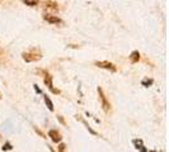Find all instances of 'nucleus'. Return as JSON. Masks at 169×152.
<instances>
[{
    "label": "nucleus",
    "instance_id": "f8f14e48",
    "mask_svg": "<svg viewBox=\"0 0 169 152\" xmlns=\"http://www.w3.org/2000/svg\"><path fill=\"white\" fill-rule=\"evenodd\" d=\"M12 148H13V147H12V145H10L9 142H7V143L4 145V147H3V150H4V151H10Z\"/></svg>",
    "mask_w": 169,
    "mask_h": 152
},
{
    "label": "nucleus",
    "instance_id": "20e7f679",
    "mask_svg": "<svg viewBox=\"0 0 169 152\" xmlns=\"http://www.w3.org/2000/svg\"><path fill=\"white\" fill-rule=\"evenodd\" d=\"M98 93H99V99H101V102H102L103 110H104V112H108V110L111 109V107H109V102L107 100V98H106V95H104V93H103L102 88H98Z\"/></svg>",
    "mask_w": 169,
    "mask_h": 152
},
{
    "label": "nucleus",
    "instance_id": "7ed1b4c3",
    "mask_svg": "<svg viewBox=\"0 0 169 152\" xmlns=\"http://www.w3.org/2000/svg\"><path fill=\"white\" fill-rule=\"evenodd\" d=\"M45 84L47 85V88L53 93V94H60V90H56L53 88V84H52V76L48 74V72H45Z\"/></svg>",
    "mask_w": 169,
    "mask_h": 152
},
{
    "label": "nucleus",
    "instance_id": "39448f33",
    "mask_svg": "<svg viewBox=\"0 0 169 152\" xmlns=\"http://www.w3.org/2000/svg\"><path fill=\"white\" fill-rule=\"evenodd\" d=\"M43 19L47 21L48 23H51V24H62L64 23L57 15H52V14H45Z\"/></svg>",
    "mask_w": 169,
    "mask_h": 152
},
{
    "label": "nucleus",
    "instance_id": "f257e3e1",
    "mask_svg": "<svg viewBox=\"0 0 169 152\" xmlns=\"http://www.w3.org/2000/svg\"><path fill=\"white\" fill-rule=\"evenodd\" d=\"M23 59H24V61H27V62H34V61H38V60H41V53L37 51L36 48H33V50H31V51H28V52H23Z\"/></svg>",
    "mask_w": 169,
    "mask_h": 152
},
{
    "label": "nucleus",
    "instance_id": "6e6552de",
    "mask_svg": "<svg viewBox=\"0 0 169 152\" xmlns=\"http://www.w3.org/2000/svg\"><path fill=\"white\" fill-rule=\"evenodd\" d=\"M45 103H46V105L48 107V109H50L51 112H53V104H52L51 99L47 97V95H45Z\"/></svg>",
    "mask_w": 169,
    "mask_h": 152
},
{
    "label": "nucleus",
    "instance_id": "f03ea898",
    "mask_svg": "<svg viewBox=\"0 0 169 152\" xmlns=\"http://www.w3.org/2000/svg\"><path fill=\"white\" fill-rule=\"evenodd\" d=\"M96 66L101 67V69H106V70H109L111 72H116L117 71V67L115 64H112L109 61H97L96 62Z\"/></svg>",
    "mask_w": 169,
    "mask_h": 152
},
{
    "label": "nucleus",
    "instance_id": "9d476101",
    "mask_svg": "<svg viewBox=\"0 0 169 152\" xmlns=\"http://www.w3.org/2000/svg\"><path fill=\"white\" fill-rule=\"evenodd\" d=\"M23 3H24L26 5H29V7H34V5H37V4H38L37 2H29V0H24Z\"/></svg>",
    "mask_w": 169,
    "mask_h": 152
},
{
    "label": "nucleus",
    "instance_id": "2eb2a0df",
    "mask_svg": "<svg viewBox=\"0 0 169 152\" xmlns=\"http://www.w3.org/2000/svg\"><path fill=\"white\" fill-rule=\"evenodd\" d=\"M57 118H59V119H60V122H61V123H62V124H64V123H65V122H64V119H62V118H61V117H57Z\"/></svg>",
    "mask_w": 169,
    "mask_h": 152
},
{
    "label": "nucleus",
    "instance_id": "423d86ee",
    "mask_svg": "<svg viewBox=\"0 0 169 152\" xmlns=\"http://www.w3.org/2000/svg\"><path fill=\"white\" fill-rule=\"evenodd\" d=\"M48 137H51V140L53 141V142H60L61 141V135H60V132H57L56 129H51V131H48Z\"/></svg>",
    "mask_w": 169,
    "mask_h": 152
},
{
    "label": "nucleus",
    "instance_id": "4468645a",
    "mask_svg": "<svg viewBox=\"0 0 169 152\" xmlns=\"http://www.w3.org/2000/svg\"><path fill=\"white\" fill-rule=\"evenodd\" d=\"M34 89H36V91H37V93H40V94L42 93V91H41V89H40L38 86H37V85H34Z\"/></svg>",
    "mask_w": 169,
    "mask_h": 152
},
{
    "label": "nucleus",
    "instance_id": "0eeeda50",
    "mask_svg": "<svg viewBox=\"0 0 169 152\" xmlns=\"http://www.w3.org/2000/svg\"><path fill=\"white\" fill-rule=\"evenodd\" d=\"M139 60H140V52L139 51H132V52H131V55H130L131 64H136Z\"/></svg>",
    "mask_w": 169,
    "mask_h": 152
},
{
    "label": "nucleus",
    "instance_id": "9b49d317",
    "mask_svg": "<svg viewBox=\"0 0 169 152\" xmlns=\"http://www.w3.org/2000/svg\"><path fill=\"white\" fill-rule=\"evenodd\" d=\"M152 84H153V80H152V79H150V80H149V79L142 80V85H144V86H149V85H152Z\"/></svg>",
    "mask_w": 169,
    "mask_h": 152
},
{
    "label": "nucleus",
    "instance_id": "ddd939ff",
    "mask_svg": "<svg viewBox=\"0 0 169 152\" xmlns=\"http://www.w3.org/2000/svg\"><path fill=\"white\" fill-rule=\"evenodd\" d=\"M65 148H66V146H65L64 143H60V146H59V152H65Z\"/></svg>",
    "mask_w": 169,
    "mask_h": 152
},
{
    "label": "nucleus",
    "instance_id": "1a4fd4ad",
    "mask_svg": "<svg viewBox=\"0 0 169 152\" xmlns=\"http://www.w3.org/2000/svg\"><path fill=\"white\" fill-rule=\"evenodd\" d=\"M46 8H50L52 10H57V4L53 2H48V3H46Z\"/></svg>",
    "mask_w": 169,
    "mask_h": 152
}]
</instances>
